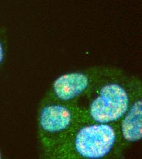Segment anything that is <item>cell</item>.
Listing matches in <instances>:
<instances>
[{"label": "cell", "mask_w": 142, "mask_h": 159, "mask_svg": "<svg viewBox=\"0 0 142 159\" xmlns=\"http://www.w3.org/2000/svg\"><path fill=\"white\" fill-rule=\"evenodd\" d=\"M140 86V80L127 77L121 70L104 80L77 103L82 122L118 123Z\"/></svg>", "instance_id": "obj_1"}, {"label": "cell", "mask_w": 142, "mask_h": 159, "mask_svg": "<svg viewBox=\"0 0 142 159\" xmlns=\"http://www.w3.org/2000/svg\"><path fill=\"white\" fill-rule=\"evenodd\" d=\"M122 152L118 122H81L48 159H110L120 157Z\"/></svg>", "instance_id": "obj_2"}, {"label": "cell", "mask_w": 142, "mask_h": 159, "mask_svg": "<svg viewBox=\"0 0 142 159\" xmlns=\"http://www.w3.org/2000/svg\"><path fill=\"white\" fill-rule=\"evenodd\" d=\"M81 122V110L77 104L44 98L38 115L39 139L43 156L48 159Z\"/></svg>", "instance_id": "obj_3"}, {"label": "cell", "mask_w": 142, "mask_h": 159, "mask_svg": "<svg viewBox=\"0 0 142 159\" xmlns=\"http://www.w3.org/2000/svg\"><path fill=\"white\" fill-rule=\"evenodd\" d=\"M120 71L109 67H95L63 74L52 83L45 98L77 104L99 83Z\"/></svg>", "instance_id": "obj_4"}, {"label": "cell", "mask_w": 142, "mask_h": 159, "mask_svg": "<svg viewBox=\"0 0 142 159\" xmlns=\"http://www.w3.org/2000/svg\"><path fill=\"white\" fill-rule=\"evenodd\" d=\"M142 86L137 90L132 103L118 122L122 152L142 138Z\"/></svg>", "instance_id": "obj_5"}, {"label": "cell", "mask_w": 142, "mask_h": 159, "mask_svg": "<svg viewBox=\"0 0 142 159\" xmlns=\"http://www.w3.org/2000/svg\"><path fill=\"white\" fill-rule=\"evenodd\" d=\"M5 57V52L2 42L0 40V65L2 63Z\"/></svg>", "instance_id": "obj_6"}, {"label": "cell", "mask_w": 142, "mask_h": 159, "mask_svg": "<svg viewBox=\"0 0 142 159\" xmlns=\"http://www.w3.org/2000/svg\"><path fill=\"white\" fill-rule=\"evenodd\" d=\"M2 158V154H1V151H0V159Z\"/></svg>", "instance_id": "obj_7"}]
</instances>
